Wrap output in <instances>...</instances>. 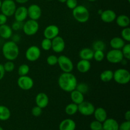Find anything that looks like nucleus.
Returning <instances> with one entry per match:
<instances>
[{
  "mask_svg": "<svg viewBox=\"0 0 130 130\" xmlns=\"http://www.w3.org/2000/svg\"><path fill=\"white\" fill-rule=\"evenodd\" d=\"M102 11H103V10H99V11H98V14H99V15H100V14L102 13Z\"/></svg>",
  "mask_w": 130,
  "mask_h": 130,
  "instance_id": "nucleus-50",
  "label": "nucleus"
},
{
  "mask_svg": "<svg viewBox=\"0 0 130 130\" xmlns=\"http://www.w3.org/2000/svg\"><path fill=\"white\" fill-rule=\"evenodd\" d=\"M15 1L19 4H25L27 3L29 0H15Z\"/></svg>",
  "mask_w": 130,
  "mask_h": 130,
  "instance_id": "nucleus-48",
  "label": "nucleus"
},
{
  "mask_svg": "<svg viewBox=\"0 0 130 130\" xmlns=\"http://www.w3.org/2000/svg\"><path fill=\"white\" fill-rule=\"evenodd\" d=\"M34 80L30 76H20L17 79V85L21 90L28 91L31 90L34 86Z\"/></svg>",
  "mask_w": 130,
  "mask_h": 130,
  "instance_id": "nucleus-10",
  "label": "nucleus"
},
{
  "mask_svg": "<svg viewBox=\"0 0 130 130\" xmlns=\"http://www.w3.org/2000/svg\"><path fill=\"white\" fill-rule=\"evenodd\" d=\"M65 112L69 116H73L78 112V105L74 103H71L66 105Z\"/></svg>",
  "mask_w": 130,
  "mask_h": 130,
  "instance_id": "nucleus-29",
  "label": "nucleus"
},
{
  "mask_svg": "<svg viewBox=\"0 0 130 130\" xmlns=\"http://www.w3.org/2000/svg\"><path fill=\"white\" fill-rule=\"evenodd\" d=\"M46 1H53V0H46Z\"/></svg>",
  "mask_w": 130,
  "mask_h": 130,
  "instance_id": "nucleus-54",
  "label": "nucleus"
},
{
  "mask_svg": "<svg viewBox=\"0 0 130 130\" xmlns=\"http://www.w3.org/2000/svg\"><path fill=\"white\" fill-rule=\"evenodd\" d=\"M0 130H4V129H3V128H2V127L0 126Z\"/></svg>",
  "mask_w": 130,
  "mask_h": 130,
  "instance_id": "nucleus-53",
  "label": "nucleus"
},
{
  "mask_svg": "<svg viewBox=\"0 0 130 130\" xmlns=\"http://www.w3.org/2000/svg\"><path fill=\"white\" fill-rule=\"evenodd\" d=\"M39 29V25L38 20L29 19L24 23L22 30L24 34L29 36H32L36 34Z\"/></svg>",
  "mask_w": 130,
  "mask_h": 130,
  "instance_id": "nucleus-5",
  "label": "nucleus"
},
{
  "mask_svg": "<svg viewBox=\"0 0 130 130\" xmlns=\"http://www.w3.org/2000/svg\"><path fill=\"white\" fill-rule=\"evenodd\" d=\"M121 38L126 42H130V28L129 27L123 28L121 31Z\"/></svg>",
  "mask_w": 130,
  "mask_h": 130,
  "instance_id": "nucleus-35",
  "label": "nucleus"
},
{
  "mask_svg": "<svg viewBox=\"0 0 130 130\" xmlns=\"http://www.w3.org/2000/svg\"><path fill=\"white\" fill-rule=\"evenodd\" d=\"M105 57V55L104 51L96 50L94 51L93 58V59H95V60L96 62H102L104 60Z\"/></svg>",
  "mask_w": 130,
  "mask_h": 130,
  "instance_id": "nucleus-34",
  "label": "nucleus"
},
{
  "mask_svg": "<svg viewBox=\"0 0 130 130\" xmlns=\"http://www.w3.org/2000/svg\"><path fill=\"white\" fill-rule=\"evenodd\" d=\"M30 71V67L27 64H22L19 66V69H18V74L20 76H26L28 74Z\"/></svg>",
  "mask_w": 130,
  "mask_h": 130,
  "instance_id": "nucleus-31",
  "label": "nucleus"
},
{
  "mask_svg": "<svg viewBox=\"0 0 130 130\" xmlns=\"http://www.w3.org/2000/svg\"><path fill=\"white\" fill-rule=\"evenodd\" d=\"M66 43L62 37L57 36L52 39V50L56 53H60L64 51Z\"/></svg>",
  "mask_w": 130,
  "mask_h": 130,
  "instance_id": "nucleus-12",
  "label": "nucleus"
},
{
  "mask_svg": "<svg viewBox=\"0 0 130 130\" xmlns=\"http://www.w3.org/2000/svg\"><path fill=\"white\" fill-rule=\"evenodd\" d=\"M13 15L16 21L24 22L28 17L27 8L24 6H19L15 10Z\"/></svg>",
  "mask_w": 130,
  "mask_h": 130,
  "instance_id": "nucleus-15",
  "label": "nucleus"
},
{
  "mask_svg": "<svg viewBox=\"0 0 130 130\" xmlns=\"http://www.w3.org/2000/svg\"><path fill=\"white\" fill-rule=\"evenodd\" d=\"M88 1H90V2H94V1H96V0H88Z\"/></svg>",
  "mask_w": 130,
  "mask_h": 130,
  "instance_id": "nucleus-51",
  "label": "nucleus"
},
{
  "mask_svg": "<svg viewBox=\"0 0 130 130\" xmlns=\"http://www.w3.org/2000/svg\"><path fill=\"white\" fill-rule=\"evenodd\" d=\"M41 52L40 48L36 45L29 46L25 52V56L26 59L29 62H36L40 58Z\"/></svg>",
  "mask_w": 130,
  "mask_h": 130,
  "instance_id": "nucleus-8",
  "label": "nucleus"
},
{
  "mask_svg": "<svg viewBox=\"0 0 130 130\" xmlns=\"http://www.w3.org/2000/svg\"><path fill=\"white\" fill-rule=\"evenodd\" d=\"M117 25L119 27L122 28L127 27L129 26L130 24V19L128 16L126 15H120L119 16L116 17V19Z\"/></svg>",
  "mask_w": 130,
  "mask_h": 130,
  "instance_id": "nucleus-26",
  "label": "nucleus"
},
{
  "mask_svg": "<svg viewBox=\"0 0 130 130\" xmlns=\"http://www.w3.org/2000/svg\"><path fill=\"white\" fill-rule=\"evenodd\" d=\"M41 46L43 50L49 51L52 49V39L44 38L41 43Z\"/></svg>",
  "mask_w": 130,
  "mask_h": 130,
  "instance_id": "nucleus-32",
  "label": "nucleus"
},
{
  "mask_svg": "<svg viewBox=\"0 0 130 130\" xmlns=\"http://www.w3.org/2000/svg\"><path fill=\"white\" fill-rule=\"evenodd\" d=\"M94 51L89 48H84L79 52V57L82 60H86L90 61L93 58Z\"/></svg>",
  "mask_w": 130,
  "mask_h": 130,
  "instance_id": "nucleus-22",
  "label": "nucleus"
},
{
  "mask_svg": "<svg viewBox=\"0 0 130 130\" xmlns=\"http://www.w3.org/2000/svg\"><path fill=\"white\" fill-rule=\"evenodd\" d=\"M5 69H4L3 64L2 63H0V81L3 79V78L4 77L5 74Z\"/></svg>",
  "mask_w": 130,
  "mask_h": 130,
  "instance_id": "nucleus-45",
  "label": "nucleus"
},
{
  "mask_svg": "<svg viewBox=\"0 0 130 130\" xmlns=\"http://www.w3.org/2000/svg\"><path fill=\"white\" fill-rule=\"evenodd\" d=\"M114 72L111 70L107 69L101 72L100 75V79L102 82L108 83L113 79Z\"/></svg>",
  "mask_w": 130,
  "mask_h": 130,
  "instance_id": "nucleus-28",
  "label": "nucleus"
},
{
  "mask_svg": "<svg viewBox=\"0 0 130 130\" xmlns=\"http://www.w3.org/2000/svg\"><path fill=\"white\" fill-rule=\"evenodd\" d=\"M70 93H71V99L72 103L79 105L85 100L84 94L77 91L76 89Z\"/></svg>",
  "mask_w": 130,
  "mask_h": 130,
  "instance_id": "nucleus-24",
  "label": "nucleus"
},
{
  "mask_svg": "<svg viewBox=\"0 0 130 130\" xmlns=\"http://www.w3.org/2000/svg\"><path fill=\"white\" fill-rule=\"evenodd\" d=\"M11 117L10 110L5 105H0V121H5L8 120Z\"/></svg>",
  "mask_w": 130,
  "mask_h": 130,
  "instance_id": "nucleus-27",
  "label": "nucleus"
},
{
  "mask_svg": "<svg viewBox=\"0 0 130 130\" xmlns=\"http://www.w3.org/2000/svg\"><path fill=\"white\" fill-rule=\"evenodd\" d=\"M105 57L107 60L110 63H121L124 59L123 53L121 50H111L107 52Z\"/></svg>",
  "mask_w": 130,
  "mask_h": 130,
  "instance_id": "nucleus-9",
  "label": "nucleus"
},
{
  "mask_svg": "<svg viewBox=\"0 0 130 130\" xmlns=\"http://www.w3.org/2000/svg\"><path fill=\"white\" fill-rule=\"evenodd\" d=\"M60 33V29L57 25L51 24L46 27L43 31V36L45 38L52 39L58 36Z\"/></svg>",
  "mask_w": 130,
  "mask_h": 130,
  "instance_id": "nucleus-14",
  "label": "nucleus"
},
{
  "mask_svg": "<svg viewBox=\"0 0 130 130\" xmlns=\"http://www.w3.org/2000/svg\"><path fill=\"white\" fill-rule=\"evenodd\" d=\"M3 67L4 69H5V72H11L12 71H13V70L15 69V66L13 61L8 60L7 62L4 63Z\"/></svg>",
  "mask_w": 130,
  "mask_h": 130,
  "instance_id": "nucleus-37",
  "label": "nucleus"
},
{
  "mask_svg": "<svg viewBox=\"0 0 130 130\" xmlns=\"http://www.w3.org/2000/svg\"><path fill=\"white\" fill-rule=\"evenodd\" d=\"M12 38H13V41L15 42V43H17V42L19 41L20 39V36L19 35H18V34H15V35L12 36Z\"/></svg>",
  "mask_w": 130,
  "mask_h": 130,
  "instance_id": "nucleus-46",
  "label": "nucleus"
},
{
  "mask_svg": "<svg viewBox=\"0 0 130 130\" xmlns=\"http://www.w3.org/2000/svg\"><path fill=\"white\" fill-rule=\"evenodd\" d=\"M46 63L47 64L50 66H55L58 63V57L54 55H49L46 58Z\"/></svg>",
  "mask_w": 130,
  "mask_h": 130,
  "instance_id": "nucleus-39",
  "label": "nucleus"
},
{
  "mask_svg": "<svg viewBox=\"0 0 130 130\" xmlns=\"http://www.w3.org/2000/svg\"><path fill=\"white\" fill-rule=\"evenodd\" d=\"M7 18L8 17H6L4 14H0V25L6 24V22H7Z\"/></svg>",
  "mask_w": 130,
  "mask_h": 130,
  "instance_id": "nucleus-44",
  "label": "nucleus"
},
{
  "mask_svg": "<svg viewBox=\"0 0 130 130\" xmlns=\"http://www.w3.org/2000/svg\"><path fill=\"white\" fill-rule=\"evenodd\" d=\"M100 19L104 22L105 23H111L115 21L116 19V13L115 11L112 10H103L102 13L100 14Z\"/></svg>",
  "mask_w": 130,
  "mask_h": 130,
  "instance_id": "nucleus-17",
  "label": "nucleus"
},
{
  "mask_svg": "<svg viewBox=\"0 0 130 130\" xmlns=\"http://www.w3.org/2000/svg\"><path fill=\"white\" fill-rule=\"evenodd\" d=\"M95 120L103 123L107 118V113L106 110L103 107H98L95 109L93 114Z\"/></svg>",
  "mask_w": 130,
  "mask_h": 130,
  "instance_id": "nucleus-21",
  "label": "nucleus"
},
{
  "mask_svg": "<svg viewBox=\"0 0 130 130\" xmlns=\"http://www.w3.org/2000/svg\"><path fill=\"white\" fill-rule=\"evenodd\" d=\"M1 3H2V1H1V0H0V8H1Z\"/></svg>",
  "mask_w": 130,
  "mask_h": 130,
  "instance_id": "nucleus-52",
  "label": "nucleus"
},
{
  "mask_svg": "<svg viewBox=\"0 0 130 130\" xmlns=\"http://www.w3.org/2000/svg\"><path fill=\"white\" fill-rule=\"evenodd\" d=\"M95 105L92 103L84 100L78 105V112L83 116H90L93 114L95 111Z\"/></svg>",
  "mask_w": 130,
  "mask_h": 130,
  "instance_id": "nucleus-11",
  "label": "nucleus"
},
{
  "mask_svg": "<svg viewBox=\"0 0 130 130\" xmlns=\"http://www.w3.org/2000/svg\"><path fill=\"white\" fill-rule=\"evenodd\" d=\"M124 119L126 121H130V111L129 110H127L124 114Z\"/></svg>",
  "mask_w": 130,
  "mask_h": 130,
  "instance_id": "nucleus-47",
  "label": "nucleus"
},
{
  "mask_svg": "<svg viewBox=\"0 0 130 130\" xmlns=\"http://www.w3.org/2000/svg\"><path fill=\"white\" fill-rule=\"evenodd\" d=\"M16 8V4L13 0H4L2 1L0 10L1 13L4 14L6 17H11L14 15Z\"/></svg>",
  "mask_w": 130,
  "mask_h": 130,
  "instance_id": "nucleus-7",
  "label": "nucleus"
},
{
  "mask_svg": "<svg viewBox=\"0 0 130 130\" xmlns=\"http://www.w3.org/2000/svg\"><path fill=\"white\" fill-rule=\"evenodd\" d=\"M19 47L13 41H8L4 43L2 47V53L4 57L8 60L14 61L19 55Z\"/></svg>",
  "mask_w": 130,
  "mask_h": 130,
  "instance_id": "nucleus-2",
  "label": "nucleus"
},
{
  "mask_svg": "<svg viewBox=\"0 0 130 130\" xmlns=\"http://www.w3.org/2000/svg\"><path fill=\"white\" fill-rule=\"evenodd\" d=\"M43 109L40 108L38 106H35L31 110V113L32 115L34 117H39L42 114V112H43Z\"/></svg>",
  "mask_w": 130,
  "mask_h": 130,
  "instance_id": "nucleus-40",
  "label": "nucleus"
},
{
  "mask_svg": "<svg viewBox=\"0 0 130 130\" xmlns=\"http://www.w3.org/2000/svg\"><path fill=\"white\" fill-rule=\"evenodd\" d=\"M13 36V30L10 25L3 24L0 25V36L5 39H10Z\"/></svg>",
  "mask_w": 130,
  "mask_h": 130,
  "instance_id": "nucleus-23",
  "label": "nucleus"
},
{
  "mask_svg": "<svg viewBox=\"0 0 130 130\" xmlns=\"http://www.w3.org/2000/svg\"><path fill=\"white\" fill-rule=\"evenodd\" d=\"M66 1H67V0H58V1H59L61 3H65L66 2Z\"/></svg>",
  "mask_w": 130,
  "mask_h": 130,
  "instance_id": "nucleus-49",
  "label": "nucleus"
},
{
  "mask_svg": "<svg viewBox=\"0 0 130 130\" xmlns=\"http://www.w3.org/2000/svg\"><path fill=\"white\" fill-rule=\"evenodd\" d=\"M76 90L77 91H80L82 93L85 94L89 90V86L87 84L85 83H77V86H76Z\"/></svg>",
  "mask_w": 130,
  "mask_h": 130,
  "instance_id": "nucleus-36",
  "label": "nucleus"
},
{
  "mask_svg": "<svg viewBox=\"0 0 130 130\" xmlns=\"http://www.w3.org/2000/svg\"><path fill=\"white\" fill-rule=\"evenodd\" d=\"M60 69L63 72H72L74 69V64L69 57L66 55H60L58 57V63Z\"/></svg>",
  "mask_w": 130,
  "mask_h": 130,
  "instance_id": "nucleus-6",
  "label": "nucleus"
},
{
  "mask_svg": "<svg viewBox=\"0 0 130 130\" xmlns=\"http://www.w3.org/2000/svg\"><path fill=\"white\" fill-rule=\"evenodd\" d=\"M23 24H24V23L22 22H19L15 20V22L12 24L11 27L13 30H19L20 29H22Z\"/></svg>",
  "mask_w": 130,
  "mask_h": 130,
  "instance_id": "nucleus-42",
  "label": "nucleus"
},
{
  "mask_svg": "<svg viewBox=\"0 0 130 130\" xmlns=\"http://www.w3.org/2000/svg\"><path fill=\"white\" fill-rule=\"evenodd\" d=\"M76 69L81 73H86L91 69V62L89 60L81 59L76 65Z\"/></svg>",
  "mask_w": 130,
  "mask_h": 130,
  "instance_id": "nucleus-20",
  "label": "nucleus"
},
{
  "mask_svg": "<svg viewBox=\"0 0 130 130\" xmlns=\"http://www.w3.org/2000/svg\"><path fill=\"white\" fill-rule=\"evenodd\" d=\"M90 128L91 130H103L102 123L96 120L93 121L90 123Z\"/></svg>",
  "mask_w": 130,
  "mask_h": 130,
  "instance_id": "nucleus-38",
  "label": "nucleus"
},
{
  "mask_svg": "<svg viewBox=\"0 0 130 130\" xmlns=\"http://www.w3.org/2000/svg\"><path fill=\"white\" fill-rule=\"evenodd\" d=\"M27 13L30 19L38 20L42 15L41 8L37 4H32L27 8Z\"/></svg>",
  "mask_w": 130,
  "mask_h": 130,
  "instance_id": "nucleus-13",
  "label": "nucleus"
},
{
  "mask_svg": "<svg viewBox=\"0 0 130 130\" xmlns=\"http://www.w3.org/2000/svg\"><path fill=\"white\" fill-rule=\"evenodd\" d=\"M113 79L119 85H126L130 81L129 72L126 69H118L114 72Z\"/></svg>",
  "mask_w": 130,
  "mask_h": 130,
  "instance_id": "nucleus-4",
  "label": "nucleus"
},
{
  "mask_svg": "<svg viewBox=\"0 0 130 130\" xmlns=\"http://www.w3.org/2000/svg\"><path fill=\"white\" fill-rule=\"evenodd\" d=\"M76 124L72 119H65L60 122L59 124V130H75Z\"/></svg>",
  "mask_w": 130,
  "mask_h": 130,
  "instance_id": "nucleus-19",
  "label": "nucleus"
},
{
  "mask_svg": "<svg viewBox=\"0 0 130 130\" xmlns=\"http://www.w3.org/2000/svg\"><path fill=\"white\" fill-rule=\"evenodd\" d=\"M65 3L68 8L73 10L77 6V0H67Z\"/></svg>",
  "mask_w": 130,
  "mask_h": 130,
  "instance_id": "nucleus-41",
  "label": "nucleus"
},
{
  "mask_svg": "<svg viewBox=\"0 0 130 130\" xmlns=\"http://www.w3.org/2000/svg\"><path fill=\"white\" fill-rule=\"evenodd\" d=\"M123 53L124 59L129 60H130V44L129 43H126L124 46L121 50Z\"/></svg>",
  "mask_w": 130,
  "mask_h": 130,
  "instance_id": "nucleus-33",
  "label": "nucleus"
},
{
  "mask_svg": "<svg viewBox=\"0 0 130 130\" xmlns=\"http://www.w3.org/2000/svg\"><path fill=\"white\" fill-rule=\"evenodd\" d=\"M126 44V41L121 37H114L110 41V45L112 49L121 50Z\"/></svg>",
  "mask_w": 130,
  "mask_h": 130,
  "instance_id": "nucleus-25",
  "label": "nucleus"
},
{
  "mask_svg": "<svg viewBox=\"0 0 130 130\" xmlns=\"http://www.w3.org/2000/svg\"><path fill=\"white\" fill-rule=\"evenodd\" d=\"M103 130H119V124L114 118H107L102 123Z\"/></svg>",
  "mask_w": 130,
  "mask_h": 130,
  "instance_id": "nucleus-18",
  "label": "nucleus"
},
{
  "mask_svg": "<svg viewBox=\"0 0 130 130\" xmlns=\"http://www.w3.org/2000/svg\"><path fill=\"white\" fill-rule=\"evenodd\" d=\"M72 13L75 20L79 23H86L90 19V11L83 5H77L72 10Z\"/></svg>",
  "mask_w": 130,
  "mask_h": 130,
  "instance_id": "nucleus-3",
  "label": "nucleus"
},
{
  "mask_svg": "<svg viewBox=\"0 0 130 130\" xmlns=\"http://www.w3.org/2000/svg\"><path fill=\"white\" fill-rule=\"evenodd\" d=\"M35 102L37 106L41 109H44L49 104V97L45 93H39L36 96Z\"/></svg>",
  "mask_w": 130,
  "mask_h": 130,
  "instance_id": "nucleus-16",
  "label": "nucleus"
},
{
  "mask_svg": "<svg viewBox=\"0 0 130 130\" xmlns=\"http://www.w3.org/2000/svg\"><path fill=\"white\" fill-rule=\"evenodd\" d=\"M58 85L61 90L70 93L76 89L77 80L72 72H63L58 77Z\"/></svg>",
  "mask_w": 130,
  "mask_h": 130,
  "instance_id": "nucleus-1",
  "label": "nucleus"
},
{
  "mask_svg": "<svg viewBox=\"0 0 130 130\" xmlns=\"http://www.w3.org/2000/svg\"><path fill=\"white\" fill-rule=\"evenodd\" d=\"M119 130H130V121H125L119 124Z\"/></svg>",
  "mask_w": 130,
  "mask_h": 130,
  "instance_id": "nucleus-43",
  "label": "nucleus"
},
{
  "mask_svg": "<svg viewBox=\"0 0 130 130\" xmlns=\"http://www.w3.org/2000/svg\"><path fill=\"white\" fill-rule=\"evenodd\" d=\"M93 51L102 50L104 51L105 48V43L102 40H96L93 43L92 45Z\"/></svg>",
  "mask_w": 130,
  "mask_h": 130,
  "instance_id": "nucleus-30",
  "label": "nucleus"
}]
</instances>
